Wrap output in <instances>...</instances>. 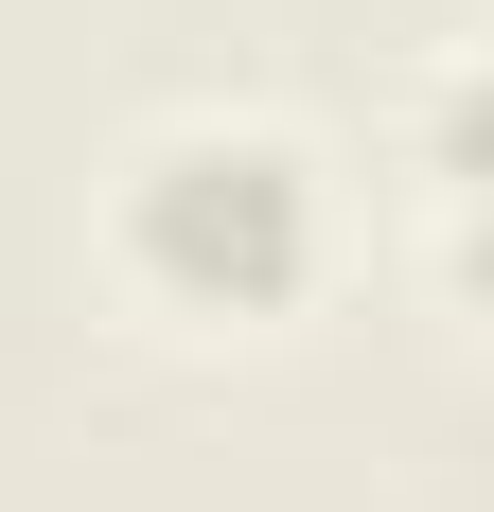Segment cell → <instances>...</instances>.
Instances as JSON below:
<instances>
[{
  "instance_id": "6da1fadb",
  "label": "cell",
  "mask_w": 494,
  "mask_h": 512,
  "mask_svg": "<svg viewBox=\"0 0 494 512\" xmlns=\"http://www.w3.org/2000/svg\"><path fill=\"white\" fill-rule=\"evenodd\" d=\"M106 248H124V283L177 301V318H283L300 283H318V159L265 142V124H177V142L124 159Z\"/></svg>"
}]
</instances>
